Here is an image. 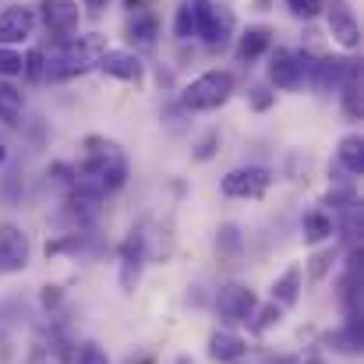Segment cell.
<instances>
[{"label":"cell","instance_id":"cell-33","mask_svg":"<svg viewBox=\"0 0 364 364\" xmlns=\"http://www.w3.org/2000/svg\"><path fill=\"white\" fill-rule=\"evenodd\" d=\"M177 364H195V361H191L188 354H181V358H177Z\"/></svg>","mask_w":364,"mask_h":364},{"label":"cell","instance_id":"cell-18","mask_svg":"<svg viewBox=\"0 0 364 364\" xmlns=\"http://www.w3.org/2000/svg\"><path fill=\"white\" fill-rule=\"evenodd\" d=\"M336 152H340V163H343L350 173H364V141H361V134H343Z\"/></svg>","mask_w":364,"mask_h":364},{"label":"cell","instance_id":"cell-9","mask_svg":"<svg viewBox=\"0 0 364 364\" xmlns=\"http://www.w3.org/2000/svg\"><path fill=\"white\" fill-rule=\"evenodd\" d=\"M36 32V11L18 4V7H7L0 14V46L14 50L21 43H28V36Z\"/></svg>","mask_w":364,"mask_h":364},{"label":"cell","instance_id":"cell-1","mask_svg":"<svg viewBox=\"0 0 364 364\" xmlns=\"http://www.w3.org/2000/svg\"><path fill=\"white\" fill-rule=\"evenodd\" d=\"M85 145H89V152H85V159L75 170V184H78L82 195L103 198V195L117 191L124 181H127V163H124L121 149L114 141L89 138Z\"/></svg>","mask_w":364,"mask_h":364},{"label":"cell","instance_id":"cell-28","mask_svg":"<svg viewBox=\"0 0 364 364\" xmlns=\"http://www.w3.org/2000/svg\"><path fill=\"white\" fill-rule=\"evenodd\" d=\"M216 247H220V251H230V255H234V251L241 247V230H237L234 223H227V227L220 230V241H216Z\"/></svg>","mask_w":364,"mask_h":364},{"label":"cell","instance_id":"cell-17","mask_svg":"<svg viewBox=\"0 0 364 364\" xmlns=\"http://www.w3.org/2000/svg\"><path fill=\"white\" fill-rule=\"evenodd\" d=\"M333 220L322 213V209H315V213H308L304 220H301V237H304V244H322L333 237Z\"/></svg>","mask_w":364,"mask_h":364},{"label":"cell","instance_id":"cell-25","mask_svg":"<svg viewBox=\"0 0 364 364\" xmlns=\"http://www.w3.org/2000/svg\"><path fill=\"white\" fill-rule=\"evenodd\" d=\"M333 262H336V251L333 247H326V251H318L315 258H311V269H308V276L318 283V279H326V272L333 269Z\"/></svg>","mask_w":364,"mask_h":364},{"label":"cell","instance_id":"cell-13","mask_svg":"<svg viewBox=\"0 0 364 364\" xmlns=\"http://www.w3.org/2000/svg\"><path fill=\"white\" fill-rule=\"evenodd\" d=\"M141 262H145V247H141V234H131L121 247V290L131 294L138 287L141 276Z\"/></svg>","mask_w":364,"mask_h":364},{"label":"cell","instance_id":"cell-7","mask_svg":"<svg viewBox=\"0 0 364 364\" xmlns=\"http://www.w3.org/2000/svg\"><path fill=\"white\" fill-rule=\"evenodd\" d=\"M255 308H258L255 290L244 287V283H227V287L216 294V315H220L227 326H241V322H247Z\"/></svg>","mask_w":364,"mask_h":364},{"label":"cell","instance_id":"cell-31","mask_svg":"<svg viewBox=\"0 0 364 364\" xmlns=\"http://www.w3.org/2000/svg\"><path fill=\"white\" fill-rule=\"evenodd\" d=\"M110 0H85V7H89V14H100L103 7H107Z\"/></svg>","mask_w":364,"mask_h":364},{"label":"cell","instance_id":"cell-32","mask_svg":"<svg viewBox=\"0 0 364 364\" xmlns=\"http://www.w3.org/2000/svg\"><path fill=\"white\" fill-rule=\"evenodd\" d=\"M124 4H127V7H131V11H134V7H141V4H145V0H124Z\"/></svg>","mask_w":364,"mask_h":364},{"label":"cell","instance_id":"cell-15","mask_svg":"<svg viewBox=\"0 0 364 364\" xmlns=\"http://www.w3.org/2000/svg\"><path fill=\"white\" fill-rule=\"evenodd\" d=\"M269 46H272V32H269L265 25H251L241 39H237V60H241V64H251V60H258Z\"/></svg>","mask_w":364,"mask_h":364},{"label":"cell","instance_id":"cell-24","mask_svg":"<svg viewBox=\"0 0 364 364\" xmlns=\"http://www.w3.org/2000/svg\"><path fill=\"white\" fill-rule=\"evenodd\" d=\"M21 71H25V57H21L18 50L0 46V78L7 82V78H14V75H21Z\"/></svg>","mask_w":364,"mask_h":364},{"label":"cell","instance_id":"cell-29","mask_svg":"<svg viewBox=\"0 0 364 364\" xmlns=\"http://www.w3.org/2000/svg\"><path fill=\"white\" fill-rule=\"evenodd\" d=\"M21 75H28V78H43V50H32L28 57H25V71Z\"/></svg>","mask_w":364,"mask_h":364},{"label":"cell","instance_id":"cell-10","mask_svg":"<svg viewBox=\"0 0 364 364\" xmlns=\"http://www.w3.org/2000/svg\"><path fill=\"white\" fill-rule=\"evenodd\" d=\"M39 14H43V25L57 36L78 32V21H82L78 0H39Z\"/></svg>","mask_w":364,"mask_h":364},{"label":"cell","instance_id":"cell-26","mask_svg":"<svg viewBox=\"0 0 364 364\" xmlns=\"http://www.w3.org/2000/svg\"><path fill=\"white\" fill-rule=\"evenodd\" d=\"M287 7H290V14H294V18L311 21V18L322 11V0H287Z\"/></svg>","mask_w":364,"mask_h":364},{"label":"cell","instance_id":"cell-14","mask_svg":"<svg viewBox=\"0 0 364 364\" xmlns=\"http://www.w3.org/2000/svg\"><path fill=\"white\" fill-rule=\"evenodd\" d=\"M244 354H247V343H244V336H237V333L216 329V333L209 336V358H213V361L234 364V361H241Z\"/></svg>","mask_w":364,"mask_h":364},{"label":"cell","instance_id":"cell-12","mask_svg":"<svg viewBox=\"0 0 364 364\" xmlns=\"http://www.w3.org/2000/svg\"><path fill=\"white\" fill-rule=\"evenodd\" d=\"M100 71L110 75V78H117V82H141L145 64H141L138 53H131V50H107V53L100 57Z\"/></svg>","mask_w":364,"mask_h":364},{"label":"cell","instance_id":"cell-4","mask_svg":"<svg viewBox=\"0 0 364 364\" xmlns=\"http://www.w3.org/2000/svg\"><path fill=\"white\" fill-rule=\"evenodd\" d=\"M198 36L209 50H223L234 36V11L216 0H198Z\"/></svg>","mask_w":364,"mask_h":364},{"label":"cell","instance_id":"cell-2","mask_svg":"<svg viewBox=\"0 0 364 364\" xmlns=\"http://www.w3.org/2000/svg\"><path fill=\"white\" fill-rule=\"evenodd\" d=\"M107 53V39L103 36H71L46 64H43V78L50 82H71L78 75H89L92 68H100V57Z\"/></svg>","mask_w":364,"mask_h":364},{"label":"cell","instance_id":"cell-21","mask_svg":"<svg viewBox=\"0 0 364 364\" xmlns=\"http://www.w3.org/2000/svg\"><path fill=\"white\" fill-rule=\"evenodd\" d=\"M127 36H131V43H138V46H152L156 36H159V21H156L152 14H134L131 25H127Z\"/></svg>","mask_w":364,"mask_h":364},{"label":"cell","instance_id":"cell-5","mask_svg":"<svg viewBox=\"0 0 364 364\" xmlns=\"http://www.w3.org/2000/svg\"><path fill=\"white\" fill-rule=\"evenodd\" d=\"M272 184V170L265 166H237L220 181V191L227 198H262Z\"/></svg>","mask_w":364,"mask_h":364},{"label":"cell","instance_id":"cell-11","mask_svg":"<svg viewBox=\"0 0 364 364\" xmlns=\"http://www.w3.org/2000/svg\"><path fill=\"white\" fill-rule=\"evenodd\" d=\"M329 32H333V39L343 50H358L361 46V25H358V18H354L347 0H333L329 4Z\"/></svg>","mask_w":364,"mask_h":364},{"label":"cell","instance_id":"cell-3","mask_svg":"<svg viewBox=\"0 0 364 364\" xmlns=\"http://www.w3.org/2000/svg\"><path fill=\"white\" fill-rule=\"evenodd\" d=\"M234 96V75L230 71H205L184 89V107L188 110H220Z\"/></svg>","mask_w":364,"mask_h":364},{"label":"cell","instance_id":"cell-8","mask_svg":"<svg viewBox=\"0 0 364 364\" xmlns=\"http://www.w3.org/2000/svg\"><path fill=\"white\" fill-rule=\"evenodd\" d=\"M28 255H32V244L28 234L14 223H4L0 227V272L11 276V272H21L28 265Z\"/></svg>","mask_w":364,"mask_h":364},{"label":"cell","instance_id":"cell-16","mask_svg":"<svg viewBox=\"0 0 364 364\" xmlns=\"http://www.w3.org/2000/svg\"><path fill=\"white\" fill-rule=\"evenodd\" d=\"M301 301V265H290L276 283H272V304L276 308H294Z\"/></svg>","mask_w":364,"mask_h":364},{"label":"cell","instance_id":"cell-20","mask_svg":"<svg viewBox=\"0 0 364 364\" xmlns=\"http://www.w3.org/2000/svg\"><path fill=\"white\" fill-rule=\"evenodd\" d=\"M343 110H347V117L350 121H358L361 117V78H358V68L350 64V71L343 75Z\"/></svg>","mask_w":364,"mask_h":364},{"label":"cell","instance_id":"cell-23","mask_svg":"<svg viewBox=\"0 0 364 364\" xmlns=\"http://www.w3.org/2000/svg\"><path fill=\"white\" fill-rule=\"evenodd\" d=\"M279 318H283V308H276V304H262V308H255L251 311V318H247V326H251V333H269L272 326H279Z\"/></svg>","mask_w":364,"mask_h":364},{"label":"cell","instance_id":"cell-22","mask_svg":"<svg viewBox=\"0 0 364 364\" xmlns=\"http://www.w3.org/2000/svg\"><path fill=\"white\" fill-rule=\"evenodd\" d=\"M173 28H177L181 39L198 36V0H184V4L177 7V21H173Z\"/></svg>","mask_w":364,"mask_h":364},{"label":"cell","instance_id":"cell-34","mask_svg":"<svg viewBox=\"0 0 364 364\" xmlns=\"http://www.w3.org/2000/svg\"><path fill=\"white\" fill-rule=\"evenodd\" d=\"M4 159H7V149H4V145H0V163H4Z\"/></svg>","mask_w":364,"mask_h":364},{"label":"cell","instance_id":"cell-30","mask_svg":"<svg viewBox=\"0 0 364 364\" xmlns=\"http://www.w3.org/2000/svg\"><path fill=\"white\" fill-rule=\"evenodd\" d=\"M251 92H255V107H258V110H262V107H269V96H265V89H262V85H258V89H251Z\"/></svg>","mask_w":364,"mask_h":364},{"label":"cell","instance_id":"cell-27","mask_svg":"<svg viewBox=\"0 0 364 364\" xmlns=\"http://www.w3.org/2000/svg\"><path fill=\"white\" fill-rule=\"evenodd\" d=\"M75 364H110V358L103 354V347H100V343H82Z\"/></svg>","mask_w":364,"mask_h":364},{"label":"cell","instance_id":"cell-19","mask_svg":"<svg viewBox=\"0 0 364 364\" xmlns=\"http://www.w3.org/2000/svg\"><path fill=\"white\" fill-rule=\"evenodd\" d=\"M21 107H25L21 92H18L11 82H4V78H0V121L14 127V124L21 121Z\"/></svg>","mask_w":364,"mask_h":364},{"label":"cell","instance_id":"cell-35","mask_svg":"<svg viewBox=\"0 0 364 364\" xmlns=\"http://www.w3.org/2000/svg\"><path fill=\"white\" fill-rule=\"evenodd\" d=\"M32 364H43V354H36V358H32Z\"/></svg>","mask_w":364,"mask_h":364},{"label":"cell","instance_id":"cell-6","mask_svg":"<svg viewBox=\"0 0 364 364\" xmlns=\"http://www.w3.org/2000/svg\"><path fill=\"white\" fill-rule=\"evenodd\" d=\"M311 68H315V64H308L304 53H294V50H283V46L269 53V82H272L276 89H287V92L297 89Z\"/></svg>","mask_w":364,"mask_h":364}]
</instances>
